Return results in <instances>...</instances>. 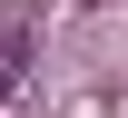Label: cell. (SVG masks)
<instances>
[{
	"instance_id": "1",
	"label": "cell",
	"mask_w": 128,
	"mask_h": 118,
	"mask_svg": "<svg viewBox=\"0 0 128 118\" xmlns=\"http://www.w3.org/2000/svg\"><path fill=\"white\" fill-rule=\"evenodd\" d=\"M20 69H30V49H20V39H0V89H20Z\"/></svg>"
}]
</instances>
